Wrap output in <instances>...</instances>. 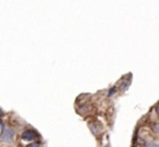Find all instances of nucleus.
I'll use <instances>...</instances> for the list:
<instances>
[{"instance_id": "obj_1", "label": "nucleus", "mask_w": 159, "mask_h": 147, "mask_svg": "<svg viewBox=\"0 0 159 147\" xmlns=\"http://www.w3.org/2000/svg\"><path fill=\"white\" fill-rule=\"evenodd\" d=\"M16 138V131L12 127H3L1 135H0V142L6 144H11Z\"/></svg>"}, {"instance_id": "obj_2", "label": "nucleus", "mask_w": 159, "mask_h": 147, "mask_svg": "<svg viewBox=\"0 0 159 147\" xmlns=\"http://www.w3.org/2000/svg\"><path fill=\"white\" fill-rule=\"evenodd\" d=\"M38 136H39V134H38L35 130L29 129V130H25V131L22 133V140H35Z\"/></svg>"}, {"instance_id": "obj_3", "label": "nucleus", "mask_w": 159, "mask_h": 147, "mask_svg": "<svg viewBox=\"0 0 159 147\" xmlns=\"http://www.w3.org/2000/svg\"><path fill=\"white\" fill-rule=\"evenodd\" d=\"M89 129L92 130V132H93L94 134H95V135H98V134H99V122H97V121H95V122L93 123V124H91V123H89Z\"/></svg>"}, {"instance_id": "obj_4", "label": "nucleus", "mask_w": 159, "mask_h": 147, "mask_svg": "<svg viewBox=\"0 0 159 147\" xmlns=\"http://www.w3.org/2000/svg\"><path fill=\"white\" fill-rule=\"evenodd\" d=\"M144 147H156V142H154V140H147L145 143V146Z\"/></svg>"}, {"instance_id": "obj_5", "label": "nucleus", "mask_w": 159, "mask_h": 147, "mask_svg": "<svg viewBox=\"0 0 159 147\" xmlns=\"http://www.w3.org/2000/svg\"><path fill=\"white\" fill-rule=\"evenodd\" d=\"M27 147H40V144L38 142H33V143H31Z\"/></svg>"}, {"instance_id": "obj_6", "label": "nucleus", "mask_w": 159, "mask_h": 147, "mask_svg": "<svg viewBox=\"0 0 159 147\" xmlns=\"http://www.w3.org/2000/svg\"><path fill=\"white\" fill-rule=\"evenodd\" d=\"M155 111H156V114L159 117V103H157L156 108H155Z\"/></svg>"}, {"instance_id": "obj_7", "label": "nucleus", "mask_w": 159, "mask_h": 147, "mask_svg": "<svg viewBox=\"0 0 159 147\" xmlns=\"http://www.w3.org/2000/svg\"><path fill=\"white\" fill-rule=\"evenodd\" d=\"M156 147H159V140L158 142H156Z\"/></svg>"}]
</instances>
